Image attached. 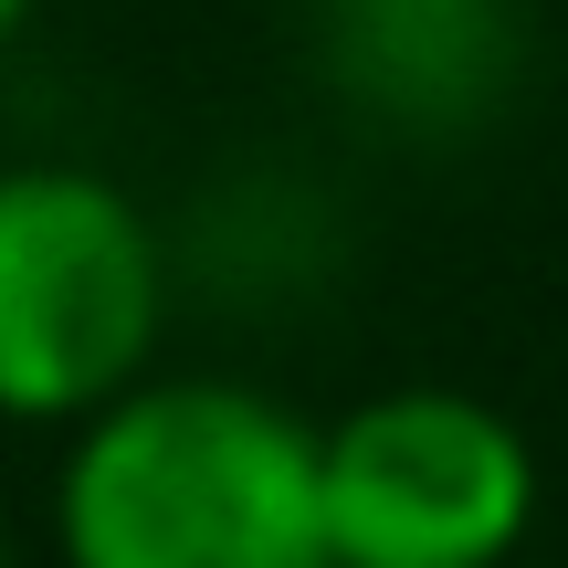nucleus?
Segmentation results:
<instances>
[{"label": "nucleus", "instance_id": "f257e3e1", "mask_svg": "<svg viewBox=\"0 0 568 568\" xmlns=\"http://www.w3.org/2000/svg\"><path fill=\"white\" fill-rule=\"evenodd\" d=\"M63 568H337L316 422L243 379H148L63 443Z\"/></svg>", "mask_w": 568, "mask_h": 568}, {"label": "nucleus", "instance_id": "f03ea898", "mask_svg": "<svg viewBox=\"0 0 568 568\" xmlns=\"http://www.w3.org/2000/svg\"><path fill=\"white\" fill-rule=\"evenodd\" d=\"M169 326V243L105 169H0V422L84 432L148 389Z\"/></svg>", "mask_w": 568, "mask_h": 568}, {"label": "nucleus", "instance_id": "7ed1b4c3", "mask_svg": "<svg viewBox=\"0 0 568 568\" xmlns=\"http://www.w3.org/2000/svg\"><path fill=\"white\" fill-rule=\"evenodd\" d=\"M337 568H506L537 527V453L474 389H379L316 432Z\"/></svg>", "mask_w": 568, "mask_h": 568}, {"label": "nucleus", "instance_id": "20e7f679", "mask_svg": "<svg viewBox=\"0 0 568 568\" xmlns=\"http://www.w3.org/2000/svg\"><path fill=\"white\" fill-rule=\"evenodd\" d=\"M21 21H32V0H0V53L21 42Z\"/></svg>", "mask_w": 568, "mask_h": 568}, {"label": "nucleus", "instance_id": "39448f33", "mask_svg": "<svg viewBox=\"0 0 568 568\" xmlns=\"http://www.w3.org/2000/svg\"><path fill=\"white\" fill-rule=\"evenodd\" d=\"M0 568H11V527H0Z\"/></svg>", "mask_w": 568, "mask_h": 568}]
</instances>
